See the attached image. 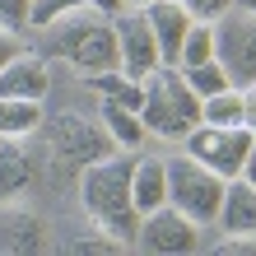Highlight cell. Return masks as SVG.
<instances>
[{"label":"cell","instance_id":"8fae6325","mask_svg":"<svg viewBox=\"0 0 256 256\" xmlns=\"http://www.w3.org/2000/svg\"><path fill=\"white\" fill-rule=\"evenodd\" d=\"M52 94V74H47V61L42 52H14L5 66H0V98H33L42 102Z\"/></svg>","mask_w":256,"mask_h":256},{"label":"cell","instance_id":"cb8c5ba5","mask_svg":"<svg viewBox=\"0 0 256 256\" xmlns=\"http://www.w3.org/2000/svg\"><path fill=\"white\" fill-rule=\"evenodd\" d=\"M182 5H186V14H191V19H205V24H214L224 10H233V5H238V0H182Z\"/></svg>","mask_w":256,"mask_h":256},{"label":"cell","instance_id":"5bb4252c","mask_svg":"<svg viewBox=\"0 0 256 256\" xmlns=\"http://www.w3.org/2000/svg\"><path fill=\"white\" fill-rule=\"evenodd\" d=\"M130 200L140 214L168 205V168H163L158 154H135V168H130Z\"/></svg>","mask_w":256,"mask_h":256},{"label":"cell","instance_id":"6da1fadb","mask_svg":"<svg viewBox=\"0 0 256 256\" xmlns=\"http://www.w3.org/2000/svg\"><path fill=\"white\" fill-rule=\"evenodd\" d=\"M130 168H135V149L130 154H108L98 163H84L80 168V182H74V191H80V205L84 214L94 219V228L112 233L116 242L135 247V233H140V210H135L130 200Z\"/></svg>","mask_w":256,"mask_h":256},{"label":"cell","instance_id":"7402d4cb","mask_svg":"<svg viewBox=\"0 0 256 256\" xmlns=\"http://www.w3.org/2000/svg\"><path fill=\"white\" fill-rule=\"evenodd\" d=\"M214 252L219 256H256V233H224Z\"/></svg>","mask_w":256,"mask_h":256},{"label":"cell","instance_id":"3957f363","mask_svg":"<svg viewBox=\"0 0 256 256\" xmlns=\"http://www.w3.org/2000/svg\"><path fill=\"white\" fill-rule=\"evenodd\" d=\"M140 122H144V130L163 135V140H186V130L200 126V98L186 88L177 66H154L144 74Z\"/></svg>","mask_w":256,"mask_h":256},{"label":"cell","instance_id":"d6986e66","mask_svg":"<svg viewBox=\"0 0 256 256\" xmlns=\"http://www.w3.org/2000/svg\"><path fill=\"white\" fill-rule=\"evenodd\" d=\"M200 122H210V126H247L242 122V88L228 84L219 94L200 98Z\"/></svg>","mask_w":256,"mask_h":256},{"label":"cell","instance_id":"ffe728a7","mask_svg":"<svg viewBox=\"0 0 256 256\" xmlns=\"http://www.w3.org/2000/svg\"><path fill=\"white\" fill-rule=\"evenodd\" d=\"M200 61H214V24L191 19L186 38H182V52H177V66H200Z\"/></svg>","mask_w":256,"mask_h":256},{"label":"cell","instance_id":"7c38bea8","mask_svg":"<svg viewBox=\"0 0 256 256\" xmlns=\"http://www.w3.org/2000/svg\"><path fill=\"white\" fill-rule=\"evenodd\" d=\"M38 182V154L19 135H0V200H19Z\"/></svg>","mask_w":256,"mask_h":256},{"label":"cell","instance_id":"f1b7e54d","mask_svg":"<svg viewBox=\"0 0 256 256\" xmlns=\"http://www.w3.org/2000/svg\"><path fill=\"white\" fill-rule=\"evenodd\" d=\"M122 5H149V0H122Z\"/></svg>","mask_w":256,"mask_h":256},{"label":"cell","instance_id":"ba28073f","mask_svg":"<svg viewBox=\"0 0 256 256\" xmlns=\"http://www.w3.org/2000/svg\"><path fill=\"white\" fill-rule=\"evenodd\" d=\"M135 247L140 252H158V256H182L200 247V224L186 219L177 205H158L140 214V233H135Z\"/></svg>","mask_w":256,"mask_h":256},{"label":"cell","instance_id":"d4e9b609","mask_svg":"<svg viewBox=\"0 0 256 256\" xmlns=\"http://www.w3.org/2000/svg\"><path fill=\"white\" fill-rule=\"evenodd\" d=\"M14 52H24V33H14V28H0V66H5Z\"/></svg>","mask_w":256,"mask_h":256},{"label":"cell","instance_id":"ac0fdd59","mask_svg":"<svg viewBox=\"0 0 256 256\" xmlns=\"http://www.w3.org/2000/svg\"><path fill=\"white\" fill-rule=\"evenodd\" d=\"M42 102L33 98H0V135H19V140H28V135H38L42 126Z\"/></svg>","mask_w":256,"mask_h":256},{"label":"cell","instance_id":"603a6c76","mask_svg":"<svg viewBox=\"0 0 256 256\" xmlns=\"http://www.w3.org/2000/svg\"><path fill=\"white\" fill-rule=\"evenodd\" d=\"M28 5H33V0H0V28L24 33L28 28Z\"/></svg>","mask_w":256,"mask_h":256},{"label":"cell","instance_id":"9a60e30c","mask_svg":"<svg viewBox=\"0 0 256 256\" xmlns=\"http://www.w3.org/2000/svg\"><path fill=\"white\" fill-rule=\"evenodd\" d=\"M219 228L224 233H256V186L247 177L224 182V205H219Z\"/></svg>","mask_w":256,"mask_h":256},{"label":"cell","instance_id":"8992f818","mask_svg":"<svg viewBox=\"0 0 256 256\" xmlns=\"http://www.w3.org/2000/svg\"><path fill=\"white\" fill-rule=\"evenodd\" d=\"M214 61L238 88L256 80V14L252 10L233 5L214 19Z\"/></svg>","mask_w":256,"mask_h":256},{"label":"cell","instance_id":"484cf974","mask_svg":"<svg viewBox=\"0 0 256 256\" xmlns=\"http://www.w3.org/2000/svg\"><path fill=\"white\" fill-rule=\"evenodd\" d=\"M242 122L256 130V80H252V84H242Z\"/></svg>","mask_w":256,"mask_h":256},{"label":"cell","instance_id":"7a4b0ae2","mask_svg":"<svg viewBox=\"0 0 256 256\" xmlns=\"http://www.w3.org/2000/svg\"><path fill=\"white\" fill-rule=\"evenodd\" d=\"M38 33H42V56L66 61V66L84 70V74L122 66L112 14H102V10H88V5L66 10V14H56L47 28H38Z\"/></svg>","mask_w":256,"mask_h":256},{"label":"cell","instance_id":"e0dca14e","mask_svg":"<svg viewBox=\"0 0 256 256\" xmlns=\"http://www.w3.org/2000/svg\"><path fill=\"white\" fill-rule=\"evenodd\" d=\"M88 88H94L98 98L126 102V108H135V112H140V98H144V80H135V74H126L122 66H112V70H98V74H88Z\"/></svg>","mask_w":256,"mask_h":256},{"label":"cell","instance_id":"44dd1931","mask_svg":"<svg viewBox=\"0 0 256 256\" xmlns=\"http://www.w3.org/2000/svg\"><path fill=\"white\" fill-rule=\"evenodd\" d=\"M182 70V80H186V88L196 98H210V94H219V88H228L233 80L224 74V66L219 61H200V66H177Z\"/></svg>","mask_w":256,"mask_h":256},{"label":"cell","instance_id":"52a82bcc","mask_svg":"<svg viewBox=\"0 0 256 256\" xmlns=\"http://www.w3.org/2000/svg\"><path fill=\"white\" fill-rule=\"evenodd\" d=\"M252 140H256L252 126H210V122H200V126L186 130L182 144H186L191 158H200L205 168H214L219 177H238V172H242L247 149H252Z\"/></svg>","mask_w":256,"mask_h":256},{"label":"cell","instance_id":"83f0119b","mask_svg":"<svg viewBox=\"0 0 256 256\" xmlns=\"http://www.w3.org/2000/svg\"><path fill=\"white\" fill-rule=\"evenodd\" d=\"M238 5H242V10H252V14H256V0H238Z\"/></svg>","mask_w":256,"mask_h":256},{"label":"cell","instance_id":"30bf717a","mask_svg":"<svg viewBox=\"0 0 256 256\" xmlns=\"http://www.w3.org/2000/svg\"><path fill=\"white\" fill-rule=\"evenodd\" d=\"M47 224L42 214H33L28 205H14V200H0V252H14V256H33V252H47Z\"/></svg>","mask_w":256,"mask_h":256},{"label":"cell","instance_id":"4fadbf2b","mask_svg":"<svg viewBox=\"0 0 256 256\" xmlns=\"http://www.w3.org/2000/svg\"><path fill=\"white\" fill-rule=\"evenodd\" d=\"M144 19L154 28V42H158V56L163 66H177V52H182V38L191 28V14L182 0H149L144 5Z\"/></svg>","mask_w":256,"mask_h":256},{"label":"cell","instance_id":"5b68a950","mask_svg":"<svg viewBox=\"0 0 256 256\" xmlns=\"http://www.w3.org/2000/svg\"><path fill=\"white\" fill-rule=\"evenodd\" d=\"M163 168H168V205H177L186 219L200 224V228L219 219L224 182H228V177H219L214 168H205V163L191 158L186 149L172 154V158H163Z\"/></svg>","mask_w":256,"mask_h":256},{"label":"cell","instance_id":"4316f807","mask_svg":"<svg viewBox=\"0 0 256 256\" xmlns=\"http://www.w3.org/2000/svg\"><path fill=\"white\" fill-rule=\"evenodd\" d=\"M238 177H247V182L256 186V140H252V149H247V158H242V172Z\"/></svg>","mask_w":256,"mask_h":256},{"label":"cell","instance_id":"9c48e42d","mask_svg":"<svg viewBox=\"0 0 256 256\" xmlns=\"http://www.w3.org/2000/svg\"><path fill=\"white\" fill-rule=\"evenodd\" d=\"M112 28H116V52H122V70L126 74L144 80L154 66H163L154 28H149V19H144V5H126L122 14H112Z\"/></svg>","mask_w":256,"mask_h":256},{"label":"cell","instance_id":"2e32d148","mask_svg":"<svg viewBox=\"0 0 256 256\" xmlns=\"http://www.w3.org/2000/svg\"><path fill=\"white\" fill-rule=\"evenodd\" d=\"M98 116H102V126L112 130L116 149H140L144 144V122H140V112H135V108L112 102V98H98Z\"/></svg>","mask_w":256,"mask_h":256},{"label":"cell","instance_id":"277c9868","mask_svg":"<svg viewBox=\"0 0 256 256\" xmlns=\"http://www.w3.org/2000/svg\"><path fill=\"white\" fill-rule=\"evenodd\" d=\"M42 149L56 158H66L70 168H84V163H98V158H108L116 154V140H112V130L102 126V116L98 112H52V116H42Z\"/></svg>","mask_w":256,"mask_h":256}]
</instances>
